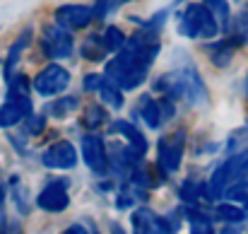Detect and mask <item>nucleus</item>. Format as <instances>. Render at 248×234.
<instances>
[{"label": "nucleus", "instance_id": "obj_32", "mask_svg": "<svg viewBox=\"0 0 248 234\" xmlns=\"http://www.w3.org/2000/svg\"><path fill=\"white\" fill-rule=\"evenodd\" d=\"M2 201H5V188H2V184H0V205H2Z\"/></svg>", "mask_w": 248, "mask_h": 234}, {"label": "nucleus", "instance_id": "obj_2", "mask_svg": "<svg viewBox=\"0 0 248 234\" xmlns=\"http://www.w3.org/2000/svg\"><path fill=\"white\" fill-rule=\"evenodd\" d=\"M157 89H162L166 97H181L188 104H200L207 97V89H205L202 80L193 68L190 70L183 68V70H176V73H169L164 78H159Z\"/></svg>", "mask_w": 248, "mask_h": 234}, {"label": "nucleus", "instance_id": "obj_11", "mask_svg": "<svg viewBox=\"0 0 248 234\" xmlns=\"http://www.w3.org/2000/svg\"><path fill=\"white\" fill-rule=\"evenodd\" d=\"M41 162L48 167V169H73L78 164V150L73 148V143L68 140H61V143H53L44 155Z\"/></svg>", "mask_w": 248, "mask_h": 234}, {"label": "nucleus", "instance_id": "obj_34", "mask_svg": "<svg viewBox=\"0 0 248 234\" xmlns=\"http://www.w3.org/2000/svg\"><path fill=\"white\" fill-rule=\"evenodd\" d=\"M92 234H99V232H96V227H92Z\"/></svg>", "mask_w": 248, "mask_h": 234}, {"label": "nucleus", "instance_id": "obj_13", "mask_svg": "<svg viewBox=\"0 0 248 234\" xmlns=\"http://www.w3.org/2000/svg\"><path fill=\"white\" fill-rule=\"evenodd\" d=\"M113 131L123 133V138L128 140V148L140 157V159L145 157V152H147V140H145V135H142L135 126H130L128 121H116V123H113Z\"/></svg>", "mask_w": 248, "mask_h": 234}, {"label": "nucleus", "instance_id": "obj_30", "mask_svg": "<svg viewBox=\"0 0 248 234\" xmlns=\"http://www.w3.org/2000/svg\"><path fill=\"white\" fill-rule=\"evenodd\" d=\"M63 234H89V232L84 230L82 225H70V227H68V230H65Z\"/></svg>", "mask_w": 248, "mask_h": 234}, {"label": "nucleus", "instance_id": "obj_8", "mask_svg": "<svg viewBox=\"0 0 248 234\" xmlns=\"http://www.w3.org/2000/svg\"><path fill=\"white\" fill-rule=\"evenodd\" d=\"M82 157L84 164L94 174L104 176L108 171V152H106V145L99 135H84L82 138Z\"/></svg>", "mask_w": 248, "mask_h": 234}, {"label": "nucleus", "instance_id": "obj_28", "mask_svg": "<svg viewBox=\"0 0 248 234\" xmlns=\"http://www.w3.org/2000/svg\"><path fill=\"white\" fill-rule=\"evenodd\" d=\"M104 121H106V114H104L101 109L94 106V109L87 111V123H89V126H99V123H104Z\"/></svg>", "mask_w": 248, "mask_h": 234}, {"label": "nucleus", "instance_id": "obj_7", "mask_svg": "<svg viewBox=\"0 0 248 234\" xmlns=\"http://www.w3.org/2000/svg\"><path fill=\"white\" fill-rule=\"evenodd\" d=\"M70 84V73L63 68V66H48L44 68L36 80H34V89L41 94V97H53V94H61L65 87Z\"/></svg>", "mask_w": 248, "mask_h": 234}, {"label": "nucleus", "instance_id": "obj_21", "mask_svg": "<svg viewBox=\"0 0 248 234\" xmlns=\"http://www.w3.org/2000/svg\"><path fill=\"white\" fill-rule=\"evenodd\" d=\"M82 56L89 58V61H101L106 56V49L101 44V36H89L82 46Z\"/></svg>", "mask_w": 248, "mask_h": 234}, {"label": "nucleus", "instance_id": "obj_17", "mask_svg": "<svg viewBox=\"0 0 248 234\" xmlns=\"http://www.w3.org/2000/svg\"><path fill=\"white\" fill-rule=\"evenodd\" d=\"M29 36H31V32L27 29V32H24V34H22V36L15 41V46L10 49V53H7V61H5V78H7V80L12 78V68H15V63L19 61V53L27 49V44H29Z\"/></svg>", "mask_w": 248, "mask_h": 234}, {"label": "nucleus", "instance_id": "obj_25", "mask_svg": "<svg viewBox=\"0 0 248 234\" xmlns=\"http://www.w3.org/2000/svg\"><path fill=\"white\" fill-rule=\"evenodd\" d=\"M212 61H215L217 66H227V63L232 61V49H227V44L215 46V49H212Z\"/></svg>", "mask_w": 248, "mask_h": 234}, {"label": "nucleus", "instance_id": "obj_24", "mask_svg": "<svg viewBox=\"0 0 248 234\" xmlns=\"http://www.w3.org/2000/svg\"><path fill=\"white\" fill-rule=\"evenodd\" d=\"M118 5H121V0H96V5L92 7V12H94V17H106V15L113 12Z\"/></svg>", "mask_w": 248, "mask_h": 234}, {"label": "nucleus", "instance_id": "obj_6", "mask_svg": "<svg viewBox=\"0 0 248 234\" xmlns=\"http://www.w3.org/2000/svg\"><path fill=\"white\" fill-rule=\"evenodd\" d=\"M41 49L48 58H68L73 56V36L68 29L58 24H48L41 36Z\"/></svg>", "mask_w": 248, "mask_h": 234}, {"label": "nucleus", "instance_id": "obj_27", "mask_svg": "<svg viewBox=\"0 0 248 234\" xmlns=\"http://www.w3.org/2000/svg\"><path fill=\"white\" fill-rule=\"evenodd\" d=\"M44 116H27V133H41L44 131Z\"/></svg>", "mask_w": 248, "mask_h": 234}, {"label": "nucleus", "instance_id": "obj_12", "mask_svg": "<svg viewBox=\"0 0 248 234\" xmlns=\"http://www.w3.org/2000/svg\"><path fill=\"white\" fill-rule=\"evenodd\" d=\"M92 19H94V12H92V7H87V5H63V7L56 10V22H58V27H63V29H68V32H70V29H82Z\"/></svg>", "mask_w": 248, "mask_h": 234}, {"label": "nucleus", "instance_id": "obj_23", "mask_svg": "<svg viewBox=\"0 0 248 234\" xmlns=\"http://www.w3.org/2000/svg\"><path fill=\"white\" fill-rule=\"evenodd\" d=\"M234 36L236 41H248V10L239 12V17L234 19Z\"/></svg>", "mask_w": 248, "mask_h": 234}, {"label": "nucleus", "instance_id": "obj_16", "mask_svg": "<svg viewBox=\"0 0 248 234\" xmlns=\"http://www.w3.org/2000/svg\"><path fill=\"white\" fill-rule=\"evenodd\" d=\"M96 92L101 94V101L108 104L111 109H121V106H123V94H121V89H118L116 84H111L108 80H101V84H99Z\"/></svg>", "mask_w": 248, "mask_h": 234}, {"label": "nucleus", "instance_id": "obj_15", "mask_svg": "<svg viewBox=\"0 0 248 234\" xmlns=\"http://www.w3.org/2000/svg\"><path fill=\"white\" fill-rule=\"evenodd\" d=\"M125 34L118 29V27H106V32H104V36H101V44H104V49H106V53L111 51V53H118V51H123V46H125Z\"/></svg>", "mask_w": 248, "mask_h": 234}, {"label": "nucleus", "instance_id": "obj_14", "mask_svg": "<svg viewBox=\"0 0 248 234\" xmlns=\"http://www.w3.org/2000/svg\"><path fill=\"white\" fill-rule=\"evenodd\" d=\"M78 104H80L78 97H61V99H56L53 104L46 106V114L48 116H56V118H65V116H70L78 109Z\"/></svg>", "mask_w": 248, "mask_h": 234}, {"label": "nucleus", "instance_id": "obj_18", "mask_svg": "<svg viewBox=\"0 0 248 234\" xmlns=\"http://www.w3.org/2000/svg\"><path fill=\"white\" fill-rule=\"evenodd\" d=\"M210 188L205 186V184H193V181H186L183 186H181V198L183 201H188V205H195L198 201H202V198H210V193H207Z\"/></svg>", "mask_w": 248, "mask_h": 234}, {"label": "nucleus", "instance_id": "obj_35", "mask_svg": "<svg viewBox=\"0 0 248 234\" xmlns=\"http://www.w3.org/2000/svg\"><path fill=\"white\" fill-rule=\"evenodd\" d=\"M246 89H248V82H246Z\"/></svg>", "mask_w": 248, "mask_h": 234}, {"label": "nucleus", "instance_id": "obj_26", "mask_svg": "<svg viewBox=\"0 0 248 234\" xmlns=\"http://www.w3.org/2000/svg\"><path fill=\"white\" fill-rule=\"evenodd\" d=\"M130 191H133V188H128V186H125V188L121 191V196H118V201H116L118 210H125V208H130V205L135 203V196H133Z\"/></svg>", "mask_w": 248, "mask_h": 234}, {"label": "nucleus", "instance_id": "obj_22", "mask_svg": "<svg viewBox=\"0 0 248 234\" xmlns=\"http://www.w3.org/2000/svg\"><path fill=\"white\" fill-rule=\"evenodd\" d=\"M205 7L215 15V19L222 27L229 24V5H227V0H205Z\"/></svg>", "mask_w": 248, "mask_h": 234}, {"label": "nucleus", "instance_id": "obj_10", "mask_svg": "<svg viewBox=\"0 0 248 234\" xmlns=\"http://www.w3.org/2000/svg\"><path fill=\"white\" fill-rule=\"evenodd\" d=\"M140 116L150 128H159L164 121H169L173 116V104L169 99H152L145 97L140 101Z\"/></svg>", "mask_w": 248, "mask_h": 234}, {"label": "nucleus", "instance_id": "obj_20", "mask_svg": "<svg viewBox=\"0 0 248 234\" xmlns=\"http://www.w3.org/2000/svg\"><path fill=\"white\" fill-rule=\"evenodd\" d=\"M217 217L222 220V222H244V217H246V210H241L239 205H232V203H222V205H217Z\"/></svg>", "mask_w": 248, "mask_h": 234}, {"label": "nucleus", "instance_id": "obj_5", "mask_svg": "<svg viewBox=\"0 0 248 234\" xmlns=\"http://www.w3.org/2000/svg\"><path fill=\"white\" fill-rule=\"evenodd\" d=\"M183 152H186V133L183 131H176L159 140V167L164 169V174L178 171V167L183 162Z\"/></svg>", "mask_w": 248, "mask_h": 234}, {"label": "nucleus", "instance_id": "obj_31", "mask_svg": "<svg viewBox=\"0 0 248 234\" xmlns=\"http://www.w3.org/2000/svg\"><path fill=\"white\" fill-rule=\"evenodd\" d=\"M222 234H239V230H236V227H224Z\"/></svg>", "mask_w": 248, "mask_h": 234}, {"label": "nucleus", "instance_id": "obj_9", "mask_svg": "<svg viewBox=\"0 0 248 234\" xmlns=\"http://www.w3.org/2000/svg\"><path fill=\"white\" fill-rule=\"evenodd\" d=\"M68 203H70V196H68L65 181H51L36 198V205L46 213H63Z\"/></svg>", "mask_w": 248, "mask_h": 234}, {"label": "nucleus", "instance_id": "obj_3", "mask_svg": "<svg viewBox=\"0 0 248 234\" xmlns=\"http://www.w3.org/2000/svg\"><path fill=\"white\" fill-rule=\"evenodd\" d=\"M178 32L188 39H212L219 32V22L205 5L190 2L178 17Z\"/></svg>", "mask_w": 248, "mask_h": 234}, {"label": "nucleus", "instance_id": "obj_19", "mask_svg": "<svg viewBox=\"0 0 248 234\" xmlns=\"http://www.w3.org/2000/svg\"><path fill=\"white\" fill-rule=\"evenodd\" d=\"M130 222H133V234H152V213L147 208L135 210Z\"/></svg>", "mask_w": 248, "mask_h": 234}, {"label": "nucleus", "instance_id": "obj_29", "mask_svg": "<svg viewBox=\"0 0 248 234\" xmlns=\"http://www.w3.org/2000/svg\"><path fill=\"white\" fill-rule=\"evenodd\" d=\"M99 84H101V75H94V73H92V75L84 78V89H87V92H89V89H99Z\"/></svg>", "mask_w": 248, "mask_h": 234}, {"label": "nucleus", "instance_id": "obj_4", "mask_svg": "<svg viewBox=\"0 0 248 234\" xmlns=\"http://www.w3.org/2000/svg\"><path fill=\"white\" fill-rule=\"evenodd\" d=\"M147 66H142L140 61H135L130 53L118 51V56L106 66V78L111 84H116L118 89H135L140 87L147 78Z\"/></svg>", "mask_w": 248, "mask_h": 234}, {"label": "nucleus", "instance_id": "obj_1", "mask_svg": "<svg viewBox=\"0 0 248 234\" xmlns=\"http://www.w3.org/2000/svg\"><path fill=\"white\" fill-rule=\"evenodd\" d=\"M210 196L224 193L227 198H248V152H236L229 157L212 176L210 181Z\"/></svg>", "mask_w": 248, "mask_h": 234}, {"label": "nucleus", "instance_id": "obj_33", "mask_svg": "<svg viewBox=\"0 0 248 234\" xmlns=\"http://www.w3.org/2000/svg\"><path fill=\"white\" fill-rule=\"evenodd\" d=\"M113 234H125V232H123V230H121L118 225H113Z\"/></svg>", "mask_w": 248, "mask_h": 234}]
</instances>
